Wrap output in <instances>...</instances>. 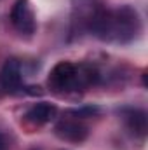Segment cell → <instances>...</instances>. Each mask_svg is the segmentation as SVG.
Segmentation results:
<instances>
[{"instance_id":"obj_7","label":"cell","mask_w":148,"mask_h":150,"mask_svg":"<svg viewBox=\"0 0 148 150\" xmlns=\"http://www.w3.org/2000/svg\"><path fill=\"white\" fill-rule=\"evenodd\" d=\"M120 117L131 134L136 138H145L147 136V112L141 108H122Z\"/></svg>"},{"instance_id":"obj_9","label":"cell","mask_w":148,"mask_h":150,"mask_svg":"<svg viewBox=\"0 0 148 150\" xmlns=\"http://www.w3.org/2000/svg\"><path fill=\"white\" fill-rule=\"evenodd\" d=\"M0 150H5V136L0 133Z\"/></svg>"},{"instance_id":"obj_6","label":"cell","mask_w":148,"mask_h":150,"mask_svg":"<svg viewBox=\"0 0 148 150\" xmlns=\"http://www.w3.org/2000/svg\"><path fill=\"white\" fill-rule=\"evenodd\" d=\"M0 86L7 93H18L23 86V65L16 58H9L0 70Z\"/></svg>"},{"instance_id":"obj_1","label":"cell","mask_w":148,"mask_h":150,"mask_svg":"<svg viewBox=\"0 0 148 150\" xmlns=\"http://www.w3.org/2000/svg\"><path fill=\"white\" fill-rule=\"evenodd\" d=\"M89 33L103 42L127 44L141 33V18L131 5H120L117 9L103 7L92 21Z\"/></svg>"},{"instance_id":"obj_4","label":"cell","mask_w":148,"mask_h":150,"mask_svg":"<svg viewBox=\"0 0 148 150\" xmlns=\"http://www.w3.org/2000/svg\"><path fill=\"white\" fill-rule=\"evenodd\" d=\"M105 7L101 0H78L73 7V30L75 32H85L89 33L92 21L96 19L98 12Z\"/></svg>"},{"instance_id":"obj_3","label":"cell","mask_w":148,"mask_h":150,"mask_svg":"<svg viewBox=\"0 0 148 150\" xmlns=\"http://www.w3.org/2000/svg\"><path fill=\"white\" fill-rule=\"evenodd\" d=\"M11 23L21 35H32L37 30V19L30 0H16L11 9Z\"/></svg>"},{"instance_id":"obj_2","label":"cell","mask_w":148,"mask_h":150,"mask_svg":"<svg viewBox=\"0 0 148 150\" xmlns=\"http://www.w3.org/2000/svg\"><path fill=\"white\" fill-rule=\"evenodd\" d=\"M99 79H101V74L92 63L59 61L51 70L47 84L54 94L65 96L78 91H85L91 86H96Z\"/></svg>"},{"instance_id":"obj_8","label":"cell","mask_w":148,"mask_h":150,"mask_svg":"<svg viewBox=\"0 0 148 150\" xmlns=\"http://www.w3.org/2000/svg\"><path fill=\"white\" fill-rule=\"evenodd\" d=\"M58 115V108L56 105L52 103H47V101H40V103H35L32 105L26 113H25V120L30 124V126H44L47 122H51L54 117Z\"/></svg>"},{"instance_id":"obj_5","label":"cell","mask_w":148,"mask_h":150,"mask_svg":"<svg viewBox=\"0 0 148 150\" xmlns=\"http://www.w3.org/2000/svg\"><path fill=\"white\" fill-rule=\"evenodd\" d=\"M54 133L58 138H61L63 142H70V143H82L85 142V138L89 136V127L73 115H68L65 119H61L56 127Z\"/></svg>"}]
</instances>
